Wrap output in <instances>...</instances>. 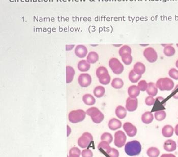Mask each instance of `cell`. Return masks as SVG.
I'll return each instance as SVG.
<instances>
[{"label":"cell","instance_id":"1","mask_svg":"<svg viewBox=\"0 0 178 157\" xmlns=\"http://www.w3.org/2000/svg\"><path fill=\"white\" fill-rule=\"evenodd\" d=\"M141 151V145L137 140L128 142L125 145V151L129 156H137Z\"/></svg>","mask_w":178,"mask_h":157},{"label":"cell","instance_id":"2","mask_svg":"<svg viewBox=\"0 0 178 157\" xmlns=\"http://www.w3.org/2000/svg\"><path fill=\"white\" fill-rule=\"evenodd\" d=\"M96 76L102 84L106 85L110 83L111 78L106 67L104 66L98 67L96 70Z\"/></svg>","mask_w":178,"mask_h":157},{"label":"cell","instance_id":"3","mask_svg":"<svg viewBox=\"0 0 178 157\" xmlns=\"http://www.w3.org/2000/svg\"><path fill=\"white\" fill-rule=\"evenodd\" d=\"M174 82L168 78H163L157 80L156 86L161 91H170L174 87Z\"/></svg>","mask_w":178,"mask_h":157},{"label":"cell","instance_id":"4","mask_svg":"<svg viewBox=\"0 0 178 157\" xmlns=\"http://www.w3.org/2000/svg\"><path fill=\"white\" fill-rule=\"evenodd\" d=\"M86 114L90 116L95 123H100L104 119V115L96 107H91L87 110Z\"/></svg>","mask_w":178,"mask_h":157},{"label":"cell","instance_id":"5","mask_svg":"<svg viewBox=\"0 0 178 157\" xmlns=\"http://www.w3.org/2000/svg\"><path fill=\"white\" fill-rule=\"evenodd\" d=\"M86 112L82 109L73 110L71 111L68 115V119L71 123H76L83 121L86 117Z\"/></svg>","mask_w":178,"mask_h":157},{"label":"cell","instance_id":"6","mask_svg":"<svg viewBox=\"0 0 178 157\" xmlns=\"http://www.w3.org/2000/svg\"><path fill=\"white\" fill-rule=\"evenodd\" d=\"M109 66L112 71L116 74H120L123 73L124 67L120 60L116 58H112L109 61Z\"/></svg>","mask_w":178,"mask_h":157},{"label":"cell","instance_id":"7","mask_svg":"<svg viewBox=\"0 0 178 157\" xmlns=\"http://www.w3.org/2000/svg\"><path fill=\"white\" fill-rule=\"evenodd\" d=\"M93 140V136L90 133L86 132L83 133L78 140V145L79 147L82 149H86L89 146V145L92 142Z\"/></svg>","mask_w":178,"mask_h":157},{"label":"cell","instance_id":"8","mask_svg":"<svg viewBox=\"0 0 178 157\" xmlns=\"http://www.w3.org/2000/svg\"><path fill=\"white\" fill-rule=\"evenodd\" d=\"M126 139V135L122 131L116 132L114 134V145L118 148H121L124 146Z\"/></svg>","mask_w":178,"mask_h":157},{"label":"cell","instance_id":"9","mask_svg":"<svg viewBox=\"0 0 178 157\" xmlns=\"http://www.w3.org/2000/svg\"><path fill=\"white\" fill-rule=\"evenodd\" d=\"M143 55L147 61L150 63L155 62L158 58L157 52L152 47L146 48L143 52Z\"/></svg>","mask_w":178,"mask_h":157},{"label":"cell","instance_id":"10","mask_svg":"<svg viewBox=\"0 0 178 157\" xmlns=\"http://www.w3.org/2000/svg\"><path fill=\"white\" fill-rule=\"evenodd\" d=\"M78 83L82 87H87L90 85L92 82V78L88 74H82L78 79Z\"/></svg>","mask_w":178,"mask_h":157},{"label":"cell","instance_id":"11","mask_svg":"<svg viewBox=\"0 0 178 157\" xmlns=\"http://www.w3.org/2000/svg\"><path fill=\"white\" fill-rule=\"evenodd\" d=\"M123 128L129 137H134L137 133V128L131 123L128 122L125 123L123 125Z\"/></svg>","mask_w":178,"mask_h":157},{"label":"cell","instance_id":"12","mask_svg":"<svg viewBox=\"0 0 178 157\" xmlns=\"http://www.w3.org/2000/svg\"><path fill=\"white\" fill-rule=\"evenodd\" d=\"M138 107L137 99H132L129 97L126 101V109L129 112H134L137 109Z\"/></svg>","mask_w":178,"mask_h":157},{"label":"cell","instance_id":"13","mask_svg":"<svg viewBox=\"0 0 178 157\" xmlns=\"http://www.w3.org/2000/svg\"><path fill=\"white\" fill-rule=\"evenodd\" d=\"M164 150L168 152H172L177 149V144L175 141L171 139H168L165 141L163 145Z\"/></svg>","mask_w":178,"mask_h":157},{"label":"cell","instance_id":"14","mask_svg":"<svg viewBox=\"0 0 178 157\" xmlns=\"http://www.w3.org/2000/svg\"><path fill=\"white\" fill-rule=\"evenodd\" d=\"M88 53V50L83 45H78L75 49V54L76 56L81 58L86 57Z\"/></svg>","mask_w":178,"mask_h":157},{"label":"cell","instance_id":"15","mask_svg":"<svg viewBox=\"0 0 178 157\" xmlns=\"http://www.w3.org/2000/svg\"><path fill=\"white\" fill-rule=\"evenodd\" d=\"M108 126L110 130L115 131L121 128L122 123L117 119L113 118L109 121Z\"/></svg>","mask_w":178,"mask_h":157},{"label":"cell","instance_id":"16","mask_svg":"<svg viewBox=\"0 0 178 157\" xmlns=\"http://www.w3.org/2000/svg\"><path fill=\"white\" fill-rule=\"evenodd\" d=\"M129 97L132 99H136L140 94V90L137 86L132 85L129 87L128 89Z\"/></svg>","mask_w":178,"mask_h":157},{"label":"cell","instance_id":"17","mask_svg":"<svg viewBox=\"0 0 178 157\" xmlns=\"http://www.w3.org/2000/svg\"><path fill=\"white\" fill-rule=\"evenodd\" d=\"M146 91L148 95L154 97L157 95L158 93V88L155 83L153 82H150L148 83V86Z\"/></svg>","mask_w":178,"mask_h":157},{"label":"cell","instance_id":"18","mask_svg":"<svg viewBox=\"0 0 178 157\" xmlns=\"http://www.w3.org/2000/svg\"><path fill=\"white\" fill-rule=\"evenodd\" d=\"M133 70L137 74L142 75L146 71V66L143 63L138 62L134 64Z\"/></svg>","mask_w":178,"mask_h":157},{"label":"cell","instance_id":"19","mask_svg":"<svg viewBox=\"0 0 178 157\" xmlns=\"http://www.w3.org/2000/svg\"><path fill=\"white\" fill-rule=\"evenodd\" d=\"M154 119V116L151 112H145L141 116V121L145 124H150Z\"/></svg>","mask_w":178,"mask_h":157},{"label":"cell","instance_id":"20","mask_svg":"<svg viewBox=\"0 0 178 157\" xmlns=\"http://www.w3.org/2000/svg\"><path fill=\"white\" fill-rule=\"evenodd\" d=\"M174 129L171 125H166L162 129V134L164 137L169 138L174 134Z\"/></svg>","mask_w":178,"mask_h":157},{"label":"cell","instance_id":"21","mask_svg":"<svg viewBox=\"0 0 178 157\" xmlns=\"http://www.w3.org/2000/svg\"><path fill=\"white\" fill-rule=\"evenodd\" d=\"M75 75V70L73 68L69 66L66 67V83L67 84L71 83L73 81Z\"/></svg>","mask_w":178,"mask_h":157},{"label":"cell","instance_id":"22","mask_svg":"<svg viewBox=\"0 0 178 157\" xmlns=\"http://www.w3.org/2000/svg\"><path fill=\"white\" fill-rule=\"evenodd\" d=\"M90 63H89L88 61L86 60H81L78 63V69L82 72L88 71L90 69Z\"/></svg>","mask_w":178,"mask_h":157},{"label":"cell","instance_id":"23","mask_svg":"<svg viewBox=\"0 0 178 157\" xmlns=\"http://www.w3.org/2000/svg\"><path fill=\"white\" fill-rule=\"evenodd\" d=\"M116 115L119 119H124L127 115V111L126 108L122 106H118L115 111Z\"/></svg>","mask_w":178,"mask_h":157},{"label":"cell","instance_id":"24","mask_svg":"<svg viewBox=\"0 0 178 157\" xmlns=\"http://www.w3.org/2000/svg\"><path fill=\"white\" fill-rule=\"evenodd\" d=\"M82 101L85 104L88 106H92L95 104L96 102L95 98L90 94H85L82 97Z\"/></svg>","mask_w":178,"mask_h":157},{"label":"cell","instance_id":"25","mask_svg":"<svg viewBox=\"0 0 178 157\" xmlns=\"http://www.w3.org/2000/svg\"><path fill=\"white\" fill-rule=\"evenodd\" d=\"M87 59L89 63L94 64L98 61V60L99 59V56L97 53L95 52H90L87 56Z\"/></svg>","mask_w":178,"mask_h":157},{"label":"cell","instance_id":"26","mask_svg":"<svg viewBox=\"0 0 178 157\" xmlns=\"http://www.w3.org/2000/svg\"><path fill=\"white\" fill-rule=\"evenodd\" d=\"M98 149H99V150L105 151L108 155L110 153V151L112 150V148L110 147V146H109V143L105 141H102L99 143L98 146Z\"/></svg>","mask_w":178,"mask_h":157},{"label":"cell","instance_id":"27","mask_svg":"<svg viewBox=\"0 0 178 157\" xmlns=\"http://www.w3.org/2000/svg\"><path fill=\"white\" fill-rule=\"evenodd\" d=\"M105 89L103 86H98L95 87L94 89L93 93L94 96L97 98H100L105 95Z\"/></svg>","mask_w":178,"mask_h":157},{"label":"cell","instance_id":"28","mask_svg":"<svg viewBox=\"0 0 178 157\" xmlns=\"http://www.w3.org/2000/svg\"><path fill=\"white\" fill-rule=\"evenodd\" d=\"M124 82L121 78H113L112 82V87L114 88V89H120L122 88L124 86Z\"/></svg>","mask_w":178,"mask_h":157},{"label":"cell","instance_id":"29","mask_svg":"<svg viewBox=\"0 0 178 157\" xmlns=\"http://www.w3.org/2000/svg\"><path fill=\"white\" fill-rule=\"evenodd\" d=\"M142 76L134 72V70H131L129 73V79L132 83H137L139 80L141 78Z\"/></svg>","mask_w":178,"mask_h":157},{"label":"cell","instance_id":"30","mask_svg":"<svg viewBox=\"0 0 178 157\" xmlns=\"http://www.w3.org/2000/svg\"><path fill=\"white\" fill-rule=\"evenodd\" d=\"M147 154L149 157H158L159 156L160 150L156 147H150L147 150Z\"/></svg>","mask_w":178,"mask_h":157},{"label":"cell","instance_id":"31","mask_svg":"<svg viewBox=\"0 0 178 157\" xmlns=\"http://www.w3.org/2000/svg\"><path fill=\"white\" fill-rule=\"evenodd\" d=\"M163 53L165 56L167 57H171V56H174L175 54V49L172 46L168 45L164 47Z\"/></svg>","mask_w":178,"mask_h":157},{"label":"cell","instance_id":"32","mask_svg":"<svg viewBox=\"0 0 178 157\" xmlns=\"http://www.w3.org/2000/svg\"><path fill=\"white\" fill-rule=\"evenodd\" d=\"M121 57L122 60L123 62V63L127 65H130L132 62L133 58L131 54H129V53L125 54L122 55Z\"/></svg>","mask_w":178,"mask_h":157},{"label":"cell","instance_id":"33","mask_svg":"<svg viewBox=\"0 0 178 157\" xmlns=\"http://www.w3.org/2000/svg\"><path fill=\"white\" fill-rule=\"evenodd\" d=\"M155 118L157 121H161L164 120L166 118L167 114L164 110H159L155 112Z\"/></svg>","mask_w":178,"mask_h":157},{"label":"cell","instance_id":"34","mask_svg":"<svg viewBox=\"0 0 178 157\" xmlns=\"http://www.w3.org/2000/svg\"><path fill=\"white\" fill-rule=\"evenodd\" d=\"M101 140L102 141H105L109 144L113 141V136L110 134V133H104L101 136Z\"/></svg>","mask_w":178,"mask_h":157},{"label":"cell","instance_id":"35","mask_svg":"<svg viewBox=\"0 0 178 157\" xmlns=\"http://www.w3.org/2000/svg\"><path fill=\"white\" fill-rule=\"evenodd\" d=\"M131 53L132 50L131 47L127 45H124L123 47H122L119 51V55L120 56H121L122 55L127 54V53H129L131 54Z\"/></svg>","mask_w":178,"mask_h":157},{"label":"cell","instance_id":"36","mask_svg":"<svg viewBox=\"0 0 178 157\" xmlns=\"http://www.w3.org/2000/svg\"><path fill=\"white\" fill-rule=\"evenodd\" d=\"M148 83H147V81L144 80L140 81L137 84V87L139 88L140 91H141V92L146 91L148 88Z\"/></svg>","mask_w":178,"mask_h":157},{"label":"cell","instance_id":"37","mask_svg":"<svg viewBox=\"0 0 178 157\" xmlns=\"http://www.w3.org/2000/svg\"><path fill=\"white\" fill-rule=\"evenodd\" d=\"M168 74L170 77L174 80H178V70L175 68H172L169 70Z\"/></svg>","mask_w":178,"mask_h":157},{"label":"cell","instance_id":"38","mask_svg":"<svg viewBox=\"0 0 178 157\" xmlns=\"http://www.w3.org/2000/svg\"><path fill=\"white\" fill-rule=\"evenodd\" d=\"M155 103V100L152 96H149L145 99V103L147 106H152Z\"/></svg>","mask_w":178,"mask_h":157},{"label":"cell","instance_id":"39","mask_svg":"<svg viewBox=\"0 0 178 157\" xmlns=\"http://www.w3.org/2000/svg\"><path fill=\"white\" fill-rule=\"evenodd\" d=\"M82 157H93V154L90 150L86 149L82 150Z\"/></svg>","mask_w":178,"mask_h":157},{"label":"cell","instance_id":"40","mask_svg":"<svg viewBox=\"0 0 178 157\" xmlns=\"http://www.w3.org/2000/svg\"><path fill=\"white\" fill-rule=\"evenodd\" d=\"M81 150H79L78 148L76 147H72L71 149L69 151V155H81Z\"/></svg>","mask_w":178,"mask_h":157},{"label":"cell","instance_id":"41","mask_svg":"<svg viewBox=\"0 0 178 157\" xmlns=\"http://www.w3.org/2000/svg\"><path fill=\"white\" fill-rule=\"evenodd\" d=\"M108 155L110 157H119V152L117 150L112 148V150Z\"/></svg>","mask_w":178,"mask_h":157},{"label":"cell","instance_id":"42","mask_svg":"<svg viewBox=\"0 0 178 157\" xmlns=\"http://www.w3.org/2000/svg\"><path fill=\"white\" fill-rule=\"evenodd\" d=\"M160 157H176L174 154H164L161 155Z\"/></svg>","mask_w":178,"mask_h":157},{"label":"cell","instance_id":"43","mask_svg":"<svg viewBox=\"0 0 178 157\" xmlns=\"http://www.w3.org/2000/svg\"><path fill=\"white\" fill-rule=\"evenodd\" d=\"M176 88H177V90H178V92H176L174 94L173 96V97L174 99H178V85L176 86Z\"/></svg>","mask_w":178,"mask_h":157},{"label":"cell","instance_id":"44","mask_svg":"<svg viewBox=\"0 0 178 157\" xmlns=\"http://www.w3.org/2000/svg\"><path fill=\"white\" fill-rule=\"evenodd\" d=\"M175 132L176 135L178 136V124L176 126L175 128Z\"/></svg>","mask_w":178,"mask_h":157},{"label":"cell","instance_id":"45","mask_svg":"<svg viewBox=\"0 0 178 157\" xmlns=\"http://www.w3.org/2000/svg\"><path fill=\"white\" fill-rule=\"evenodd\" d=\"M79 155H69V156L68 157H79Z\"/></svg>","mask_w":178,"mask_h":157},{"label":"cell","instance_id":"46","mask_svg":"<svg viewBox=\"0 0 178 157\" xmlns=\"http://www.w3.org/2000/svg\"><path fill=\"white\" fill-rule=\"evenodd\" d=\"M176 66L178 69V59L177 61H176Z\"/></svg>","mask_w":178,"mask_h":157},{"label":"cell","instance_id":"47","mask_svg":"<svg viewBox=\"0 0 178 157\" xmlns=\"http://www.w3.org/2000/svg\"><path fill=\"white\" fill-rule=\"evenodd\" d=\"M177 47H178V44H177Z\"/></svg>","mask_w":178,"mask_h":157}]
</instances>
